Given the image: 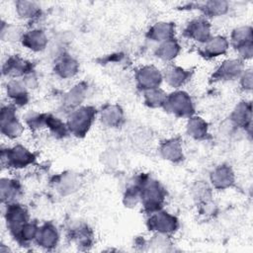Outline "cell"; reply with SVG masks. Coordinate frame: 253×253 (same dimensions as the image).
<instances>
[{"label": "cell", "instance_id": "1", "mask_svg": "<svg viewBox=\"0 0 253 253\" xmlns=\"http://www.w3.org/2000/svg\"><path fill=\"white\" fill-rule=\"evenodd\" d=\"M136 178L140 187V204L143 211L150 214L162 210L167 197V192L163 185L148 174L141 173Z\"/></svg>", "mask_w": 253, "mask_h": 253}, {"label": "cell", "instance_id": "2", "mask_svg": "<svg viewBox=\"0 0 253 253\" xmlns=\"http://www.w3.org/2000/svg\"><path fill=\"white\" fill-rule=\"evenodd\" d=\"M24 121L31 129L46 128L55 138H63L69 133L66 123L49 113L31 112L25 116Z\"/></svg>", "mask_w": 253, "mask_h": 253}, {"label": "cell", "instance_id": "3", "mask_svg": "<svg viewBox=\"0 0 253 253\" xmlns=\"http://www.w3.org/2000/svg\"><path fill=\"white\" fill-rule=\"evenodd\" d=\"M97 110L93 106H80L71 111L66 120L69 133L77 138L84 137L95 122Z\"/></svg>", "mask_w": 253, "mask_h": 253}, {"label": "cell", "instance_id": "4", "mask_svg": "<svg viewBox=\"0 0 253 253\" xmlns=\"http://www.w3.org/2000/svg\"><path fill=\"white\" fill-rule=\"evenodd\" d=\"M162 109L182 119H189L195 114V105L191 96L186 91L179 89L167 94Z\"/></svg>", "mask_w": 253, "mask_h": 253}, {"label": "cell", "instance_id": "5", "mask_svg": "<svg viewBox=\"0 0 253 253\" xmlns=\"http://www.w3.org/2000/svg\"><path fill=\"white\" fill-rule=\"evenodd\" d=\"M2 164L9 169H24L33 165L36 160V154L22 144H16L11 147L3 148L1 151Z\"/></svg>", "mask_w": 253, "mask_h": 253}, {"label": "cell", "instance_id": "6", "mask_svg": "<svg viewBox=\"0 0 253 253\" xmlns=\"http://www.w3.org/2000/svg\"><path fill=\"white\" fill-rule=\"evenodd\" d=\"M146 227L153 233H160L171 237L179 228V220L174 214L164 210H159L148 214Z\"/></svg>", "mask_w": 253, "mask_h": 253}, {"label": "cell", "instance_id": "7", "mask_svg": "<svg viewBox=\"0 0 253 253\" xmlns=\"http://www.w3.org/2000/svg\"><path fill=\"white\" fill-rule=\"evenodd\" d=\"M231 45L242 60H248L253 55V31L251 26H240L232 30L229 37Z\"/></svg>", "mask_w": 253, "mask_h": 253}, {"label": "cell", "instance_id": "8", "mask_svg": "<svg viewBox=\"0 0 253 253\" xmlns=\"http://www.w3.org/2000/svg\"><path fill=\"white\" fill-rule=\"evenodd\" d=\"M17 107L13 104L3 105L0 113L1 133L9 139H16L24 132V125L17 117Z\"/></svg>", "mask_w": 253, "mask_h": 253}, {"label": "cell", "instance_id": "9", "mask_svg": "<svg viewBox=\"0 0 253 253\" xmlns=\"http://www.w3.org/2000/svg\"><path fill=\"white\" fill-rule=\"evenodd\" d=\"M7 229L12 237H14L25 223L30 221V213L24 205L18 202L6 205L4 213Z\"/></svg>", "mask_w": 253, "mask_h": 253}, {"label": "cell", "instance_id": "10", "mask_svg": "<svg viewBox=\"0 0 253 253\" xmlns=\"http://www.w3.org/2000/svg\"><path fill=\"white\" fill-rule=\"evenodd\" d=\"M244 62L240 58L223 60L211 75V82H227L238 79L244 71Z\"/></svg>", "mask_w": 253, "mask_h": 253}, {"label": "cell", "instance_id": "11", "mask_svg": "<svg viewBox=\"0 0 253 253\" xmlns=\"http://www.w3.org/2000/svg\"><path fill=\"white\" fill-rule=\"evenodd\" d=\"M134 79L137 89L144 92L160 87L163 81V76L162 71H160L156 66L147 64L136 70Z\"/></svg>", "mask_w": 253, "mask_h": 253}, {"label": "cell", "instance_id": "12", "mask_svg": "<svg viewBox=\"0 0 253 253\" xmlns=\"http://www.w3.org/2000/svg\"><path fill=\"white\" fill-rule=\"evenodd\" d=\"M183 36L203 44L211 38V25L210 21L203 16L194 18L185 26Z\"/></svg>", "mask_w": 253, "mask_h": 253}, {"label": "cell", "instance_id": "13", "mask_svg": "<svg viewBox=\"0 0 253 253\" xmlns=\"http://www.w3.org/2000/svg\"><path fill=\"white\" fill-rule=\"evenodd\" d=\"M34 71L33 62L20 56L19 54L10 55L2 65L3 76L9 77L10 79H19L21 77L24 78Z\"/></svg>", "mask_w": 253, "mask_h": 253}, {"label": "cell", "instance_id": "14", "mask_svg": "<svg viewBox=\"0 0 253 253\" xmlns=\"http://www.w3.org/2000/svg\"><path fill=\"white\" fill-rule=\"evenodd\" d=\"M229 42L224 36H211V38L198 48L199 54L205 59H212L224 55L229 49Z\"/></svg>", "mask_w": 253, "mask_h": 253}, {"label": "cell", "instance_id": "15", "mask_svg": "<svg viewBox=\"0 0 253 253\" xmlns=\"http://www.w3.org/2000/svg\"><path fill=\"white\" fill-rule=\"evenodd\" d=\"M193 70L175 64H168L162 71L163 80L168 86L176 90L187 84L191 80Z\"/></svg>", "mask_w": 253, "mask_h": 253}, {"label": "cell", "instance_id": "16", "mask_svg": "<svg viewBox=\"0 0 253 253\" xmlns=\"http://www.w3.org/2000/svg\"><path fill=\"white\" fill-rule=\"evenodd\" d=\"M210 182L216 190H226L235 184V174L233 169L227 164H220L212 169L210 174Z\"/></svg>", "mask_w": 253, "mask_h": 253}, {"label": "cell", "instance_id": "17", "mask_svg": "<svg viewBox=\"0 0 253 253\" xmlns=\"http://www.w3.org/2000/svg\"><path fill=\"white\" fill-rule=\"evenodd\" d=\"M59 241V231L56 225L50 221H46L39 226L38 234L35 242L38 246L44 250H52Z\"/></svg>", "mask_w": 253, "mask_h": 253}, {"label": "cell", "instance_id": "18", "mask_svg": "<svg viewBox=\"0 0 253 253\" xmlns=\"http://www.w3.org/2000/svg\"><path fill=\"white\" fill-rule=\"evenodd\" d=\"M160 156L172 163H180L184 159L183 144L179 137H170L162 140L158 146Z\"/></svg>", "mask_w": 253, "mask_h": 253}, {"label": "cell", "instance_id": "19", "mask_svg": "<svg viewBox=\"0 0 253 253\" xmlns=\"http://www.w3.org/2000/svg\"><path fill=\"white\" fill-rule=\"evenodd\" d=\"M229 121L231 124L243 129H251L252 126V104L250 101H240L232 110Z\"/></svg>", "mask_w": 253, "mask_h": 253}, {"label": "cell", "instance_id": "20", "mask_svg": "<svg viewBox=\"0 0 253 253\" xmlns=\"http://www.w3.org/2000/svg\"><path fill=\"white\" fill-rule=\"evenodd\" d=\"M53 71L61 79L72 78L79 71V62L69 53L62 52L54 61Z\"/></svg>", "mask_w": 253, "mask_h": 253}, {"label": "cell", "instance_id": "21", "mask_svg": "<svg viewBox=\"0 0 253 253\" xmlns=\"http://www.w3.org/2000/svg\"><path fill=\"white\" fill-rule=\"evenodd\" d=\"M6 94L16 107H24L30 100L29 88L21 79H10L6 84Z\"/></svg>", "mask_w": 253, "mask_h": 253}, {"label": "cell", "instance_id": "22", "mask_svg": "<svg viewBox=\"0 0 253 253\" xmlns=\"http://www.w3.org/2000/svg\"><path fill=\"white\" fill-rule=\"evenodd\" d=\"M88 92V85L86 82L81 81L72 86L67 92L63 94L62 106L68 111H73L80 107L86 99Z\"/></svg>", "mask_w": 253, "mask_h": 253}, {"label": "cell", "instance_id": "23", "mask_svg": "<svg viewBox=\"0 0 253 253\" xmlns=\"http://www.w3.org/2000/svg\"><path fill=\"white\" fill-rule=\"evenodd\" d=\"M100 122L107 127H120L125 122V113L118 104H107L99 112Z\"/></svg>", "mask_w": 253, "mask_h": 253}, {"label": "cell", "instance_id": "24", "mask_svg": "<svg viewBox=\"0 0 253 253\" xmlns=\"http://www.w3.org/2000/svg\"><path fill=\"white\" fill-rule=\"evenodd\" d=\"M175 33H176L175 23L161 21L153 24L148 29L145 36L149 41L160 43L165 41L175 39Z\"/></svg>", "mask_w": 253, "mask_h": 253}, {"label": "cell", "instance_id": "25", "mask_svg": "<svg viewBox=\"0 0 253 253\" xmlns=\"http://www.w3.org/2000/svg\"><path fill=\"white\" fill-rule=\"evenodd\" d=\"M48 40L45 33L40 29H32L24 33L21 43L27 49L40 52L42 51L47 45Z\"/></svg>", "mask_w": 253, "mask_h": 253}, {"label": "cell", "instance_id": "26", "mask_svg": "<svg viewBox=\"0 0 253 253\" xmlns=\"http://www.w3.org/2000/svg\"><path fill=\"white\" fill-rule=\"evenodd\" d=\"M23 193L22 185L18 180L2 178L0 182V197L3 205L17 202Z\"/></svg>", "mask_w": 253, "mask_h": 253}, {"label": "cell", "instance_id": "27", "mask_svg": "<svg viewBox=\"0 0 253 253\" xmlns=\"http://www.w3.org/2000/svg\"><path fill=\"white\" fill-rule=\"evenodd\" d=\"M68 238L70 241L75 243L78 247H88L92 246L94 241V234L92 229L86 223H79L72 228H70L68 233Z\"/></svg>", "mask_w": 253, "mask_h": 253}, {"label": "cell", "instance_id": "28", "mask_svg": "<svg viewBox=\"0 0 253 253\" xmlns=\"http://www.w3.org/2000/svg\"><path fill=\"white\" fill-rule=\"evenodd\" d=\"M187 134L196 140H206L209 137V125L199 116H192L186 123Z\"/></svg>", "mask_w": 253, "mask_h": 253}, {"label": "cell", "instance_id": "29", "mask_svg": "<svg viewBox=\"0 0 253 253\" xmlns=\"http://www.w3.org/2000/svg\"><path fill=\"white\" fill-rule=\"evenodd\" d=\"M181 45L176 39H171L160 42L156 47L154 54L155 56L164 61V62H171L173 61L180 53Z\"/></svg>", "mask_w": 253, "mask_h": 253}, {"label": "cell", "instance_id": "30", "mask_svg": "<svg viewBox=\"0 0 253 253\" xmlns=\"http://www.w3.org/2000/svg\"><path fill=\"white\" fill-rule=\"evenodd\" d=\"M195 9H199L203 13V17L208 19L226 14L229 9V4L223 0H211L198 4Z\"/></svg>", "mask_w": 253, "mask_h": 253}, {"label": "cell", "instance_id": "31", "mask_svg": "<svg viewBox=\"0 0 253 253\" xmlns=\"http://www.w3.org/2000/svg\"><path fill=\"white\" fill-rule=\"evenodd\" d=\"M15 10L18 17L26 21L38 19L42 15V9L40 5L34 1H17L15 2Z\"/></svg>", "mask_w": 253, "mask_h": 253}, {"label": "cell", "instance_id": "32", "mask_svg": "<svg viewBox=\"0 0 253 253\" xmlns=\"http://www.w3.org/2000/svg\"><path fill=\"white\" fill-rule=\"evenodd\" d=\"M39 224L37 221L30 220L23 225L20 231L13 237L14 240L21 246H28L31 242L36 240Z\"/></svg>", "mask_w": 253, "mask_h": 253}, {"label": "cell", "instance_id": "33", "mask_svg": "<svg viewBox=\"0 0 253 253\" xmlns=\"http://www.w3.org/2000/svg\"><path fill=\"white\" fill-rule=\"evenodd\" d=\"M55 186L57 191L62 195H67L75 192L79 187V180L73 173H62L56 178Z\"/></svg>", "mask_w": 253, "mask_h": 253}, {"label": "cell", "instance_id": "34", "mask_svg": "<svg viewBox=\"0 0 253 253\" xmlns=\"http://www.w3.org/2000/svg\"><path fill=\"white\" fill-rule=\"evenodd\" d=\"M142 95L145 106L151 109L162 108L167 96L165 91L162 90L160 87L144 91L142 92Z\"/></svg>", "mask_w": 253, "mask_h": 253}, {"label": "cell", "instance_id": "35", "mask_svg": "<svg viewBox=\"0 0 253 253\" xmlns=\"http://www.w3.org/2000/svg\"><path fill=\"white\" fill-rule=\"evenodd\" d=\"M123 203L127 208H133L140 204V187L137 178H135L133 183L126 189L123 197Z\"/></svg>", "mask_w": 253, "mask_h": 253}, {"label": "cell", "instance_id": "36", "mask_svg": "<svg viewBox=\"0 0 253 253\" xmlns=\"http://www.w3.org/2000/svg\"><path fill=\"white\" fill-rule=\"evenodd\" d=\"M194 199L198 202L199 205L207 203L211 200V188L205 182H197L192 189Z\"/></svg>", "mask_w": 253, "mask_h": 253}, {"label": "cell", "instance_id": "37", "mask_svg": "<svg viewBox=\"0 0 253 253\" xmlns=\"http://www.w3.org/2000/svg\"><path fill=\"white\" fill-rule=\"evenodd\" d=\"M24 31L15 25H5L2 23V28H1V37L2 40L8 41V42H21L22 37L24 35Z\"/></svg>", "mask_w": 253, "mask_h": 253}, {"label": "cell", "instance_id": "38", "mask_svg": "<svg viewBox=\"0 0 253 253\" xmlns=\"http://www.w3.org/2000/svg\"><path fill=\"white\" fill-rule=\"evenodd\" d=\"M169 245H171L170 236L160 233H153L151 238L147 241V246L149 249L155 251H166L167 246Z\"/></svg>", "mask_w": 253, "mask_h": 253}, {"label": "cell", "instance_id": "39", "mask_svg": "<svg viewBox=\"0 0 253 253\" xmlns=\"http://www.w3.org/2000/svg\"><path fill=\"white\" fill-rule=\"evenodd\" d=\"M239 84L243 91L245 92H251L253 87V75H252V69H244L242 74L240 75Z\"/></svg>", "mask_w": 253, "mask_h": 253}, {"label": "cell", "instance_id": "40", "mask_svg": "<svg viewBox=\"0 0 253 253\" xmlns=\"http://www.w3.org/2000/svg\"><path fill=\"white\" fill-rule=\"evenodd\" d=\"M22 80L24 81V83L26 84V86L29 89H34L38 85V80H37V76L35 74V71L30 73V74H28L27 76H25Z\"/></svg>", "mask_w": 253, "mask_h": 253}]
</instances>
